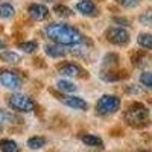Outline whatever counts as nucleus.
I'll list each match as a JSON object with an SVG mask.
<instances>
[{"label":"nucleus","instance_id":"f257e3e1","mask_svg":"<svg viewBox=\"0 0 152 152\" xmlns=\"http://www.w3.org/2000/svg\"><path fill=\"white\" fill-rule=\"evenodd\" d=\"M44 32L50 41L59 46H78L85 41V37L79 29L66 23H50L46 26Z\"/></svg>","mask_w":152,"mask_h":152},{"label":"nucleus","instance_id":"f03ea898","mask_svg":"<svg viewBox=\"0 0 152 152\" xmlns=\"http://www.w3.org/2000/svg\"><path fill=\"white\" fill-rule=\"evenodd\" d=\"M123 117L125 122L131 125L132 128H143L149 125V110L140 102H134L125 111Z\"/></svg>","mask_w":152,"mask_h":152},{"label":"nucleus","instance_id":"7ed1b4c3","mask_svg":"<svg viewBox=\"0 0 152 152\" xmlns=\"http://www.w3.org/2000/svg\"><path fill=\"white\" fill-rule=\"evenodd\" d=\"M119 108H120V97L114 94H104L96 104V111L99 116H110V114L116 113Z\"/></svg>","mask_w":152,"mask_h":152},{"label":"nucleus","instance_id":"20e7f679","mask_svg":"<svg viewBox=\"0 0 152 152\" xmlns=\"http://www.w3.org/2000/svg\"><path fill=\"white\" fill-rule=\"evenodd\" d=\"M8 104H9V107H11L12 110H15V111H18V113H31V111H34L35 107H37L35 102H34V99H31V97L26 96V94H20V93L9 96Z\"/></svg>","mask_w":152,"mask_h":152},{"label":"nucleus","instance_id":"39448f33","mask_svg":"<svg viewBox=\"0 0 152 152\" xmlns=\"http://www.w3.org/2000/svg\"><path fill=\"white\" fill-rule=\"evenodd\" d=\"M105 38L114 46H126L131 40L129 32L125 28H119V26H113L110 29H107L105 32Z\"/></svg>","mask_w":152,"mask_h":152},{"label":"nucleus","instance_id":"423d86ee","mask_svg":"<svg viewBox=\"0 0 152 152\" xmlns=\"http://www.w3.org/2000/svg\"><path fill=\"white\" fill-rule=\"evenodd\" d=\"M0 84L3 87L9 88V90H18L21 87L23 81L21 78L12 70H2L0 72Z\"/></svg>","mask_w":152,"mask_h":152},{"label":"nucleus","instance_id":"0eeeda50","mask_svg":"<svg viewBox=\"0 0 152 152\" xmlns=\"http://www.w3.org/2000/svg\"><path fill=\"white\" fill-rule=\"evenodd\" d=\"M58 72L61 75L67 76V78H85V70L76 64V62H62V64L58 66Z\"/></svg>","mask_w":152,"mask_h":152},{"label":"nucleus","instance_id":"6e6552de","mask_svg":"<svg viewBox=\"0 0 152 152\" xmlns=\"http://www.w3.org/2000/svg\"><path fill=\"white\" fill-rule=\"evenodd\" d=\"M58 99L61 100L64 105L73 108V110H81V111H87L88 110V104L79 96H70V94H66V96H58Z\"/></svg>","mask_w":152,"mask_h":152},{"label":"nucleus","instance_id":"1a4fd4ad","mask_svg":"<svg viewBox=\"0 0 152 152\" xmlns=\"http://www.w3.org/2000/svg\"><path fill=\"white\" fill-rule=\"evenodd\" d=\"M76 9L82 15H87V17H97L99 15V9L93 0H81V2L76 3Z\"/></svg>","mask_w":152,"mask_h":152},{"label":"nucleus","instance_id":"9d476101","mask_svg":"<svg viewBox=\"0 0 152 152\" xmlns=\"http://www.w3.org/2000/svg\"><path fill=\"white\" fill-rule=\"evenodd\" d=\"M28 12H29V15H31L34 20H38V21L47 20L49 15H50L49 9H47L44 5H40V3H34V5H31L29 9H28Z\"/></svg>","mask_w":152,"mask_h":152},{"label":"nucleus","instance_id":"9b49d317","mask_svg":"<svg viewBox=\"0 0 152 152\" xmlns=\"http://www.w3.org/2000/svg\"><path fill=\"white\" fill-rule=\"evenodd\" d=\"M44 50H46V53H47L50 58H62V56H66V55H67V50H66V49H62V46L55 44V43L46 46Z\"/></svg>","mask_w":152,"mask_h":152},{"label":"nucleus","instance_id":"f8f14e48","mask_svg":"<svg viewBox=\"0 0 152 152\" xmlns=\"http://www.w3.org/2000/svg\"><path fill=\"white\" fill-rule=\"evenodd\" d=\"M56 88L59 91L66 93V94H70V93H75L76 90H78V87H76L73 82H70L69 79H61L56 82Z\"/></svg>","mask_w":152,"mask_h":152},{"label":"nucleus","instance_id":"ddd939ff","mask_svg":"<svg viewBox=\"0 0 152 152\" xmlns=\"http://www.w3.org/2000/svg\"><path fill=\"white\" fill-rule=\"evenodd\" d=\"M82 142L87 145V146H91V148H100L102 146V138L97 137V135H93V134H85L81 137Z\"/></svg>","mask_w":152,"mask_h":152},{"label":"nucleus","instance_id":"4468645a","mask_svg":"<svg viewBox=\"0 0 152 152\" xmlns=\"http://www.w3.org/2000/svg\"><path fill=\"white\" fill-rule=\"evenodd\" d=\"M0 58H2L5 62H8V64H18V62L21 61L20 55L15 53V52H11V50H5V52L0 53Z\"/></svg>","mask_w":152,"mask_h":152},{"label":"nucleus","instance_id":"2eb2a0df","mask_svg":"<svg viewBox=\"0 0 152 152\" xmlns=\"http://www.w3.org/2000/svg\"><path fill=\"white\" fill-rule=\"evenodd\" d=\"M0 149H2V152H20L18 145L11 138H5L0 142Z\"/></svg>","mask_w":152,"mask_h":152},{"label":"nucleus","instance_id":"dca6fc26","mask_svg":"<svg viewBox=\"0 0 152 152\" xmlns=\"http://www.w3.org/2000/svg\"><path fill=\"white\" fill-rule=\"evenodd\" d=\"M137 43L145 50H152V34H140L137 38Z\"/></svg>","mask_w":152,"mask_h":152},{"label":"nucleus","instance_id":"f3484780","mask_svg":"<svg viewBox=\"0 0 152 152\" xmlns=\"http://www.w3.org/2000/svg\"><path fill=\"white\" fill-rule=\"evenodd\" d=\"M15 14V9L11 3H2L0 5V17L2 18H12Z\"/></svg>","mask_w":152,"mask_h":152},{"label":"nucleus","instance_id":"a211bd4d","mask_svg":"<svg viewBox=\"0 0 152 152\" xmlns=\"http://www.w3.org/2000/svg\"><path fill=\"white\" fill-rule=\"evenodd\" d=\"M46 145V138H43V137H38V135H35V137H31L29 140H28V146L31 148V149H41L43 146Z\"/></svg>","mask_w":152,"mask_h":152},{"label":"nucleus","instance_id":"6ab92c4d","mask_svg":"<svg viewBox=\"0 0 152 152\" xmlns=\"http://www.w3.org/2000/svg\"><path fill=\"white\" fill-rule=\"evenodd\" d=\"M18 119H17V116L15 114H12V113H9V111H6V110H0V123H14V122H17Z\"/></svg>","mask_w":152,"mask_h":152},{"label":"nucleus","instance_id":"aec40b11","mask_svg":"<svg viewBox=\"0 0 152 152\" xmlns=\"http://www.w3.org/2000/svg\"><path fill=\"white\" fill-rule=\"evenodd\" d=\"M53 11L56 12V15L64 17V18H67V17H72V15H73L72 9H70L69 6H66V5H55Z\"/></svg>","mask_w":152,"mask_h":152},{"label":"nucleus","instance_id":"412c9836","mask_svg":"<svg viewBox=\"0 0 152 152\" xmlns=\"http://www.w3.org/2000/svg\"><path fill=\"white\" fill-rule=\"evenodd\" d=\"M23 52H26V53H34L35 50L38 49V43L37 41H24V43H20L18 46Z\"/></svg>","mask_w":152,"mask_h":152},{"label":"nucleus","instance_id":"4be33fe9","mask_svg":"<svg viewBox=\"0 0 152 152\" xmlns=\"http://www.w3.org/2000/svg\"><path fill=\"white\" fill-rule=\"evenodd\" d=\"M140 82L143 87L152 90V72H143L140 73Z\"/></svg>","mask_w":152,"mask_h":152},{"label":"nucleus","instance_id":"5701e85b","mask_svg":"<svg viewBox=\"0 0 152 152\" xmlns=\"http://www.w3.org/2000/svg\"><path fill=\"white\" fill-rule=\"evenodd\" d=\"M117 62H119V55H116V53H108L104 58V66H107V67L117 66Z\"/></svg>","mask_w":152,"mask_h":152},{"label":"nucleus","instance_id":"b1692460","mask_svg":"<svg viewBox=\"0 0 152 152\" xmlns=\"http://www.w3.org/2000/svg\"><path fill=\"white\" fill-rule=\"evenodd\" d=\"M138 20H140V23L145 24V26H152V9L145 11Z\"/></svg>","mask_w":152,"mask_h":152},{"label":"nucleus","instance_id":"393cba45","mask_svg":"<svg viewBox=\"0 0 152 152\" xmlns=\"http://www.w3.org/2000/svg\"><path fill=\"white\" fill-rule=\"evenodd\" d=\"M116 2L126 9H132V8H137L140 5V0H116Z\"/></svg>","mask_w":152,"mask_h":152},{"label":"nucleus","instance_id":"a878e982","mask_svg":"<svg viewBox=\"0 0 152 152\" xmlns=\"http://www.w3.org/2000/svg\"><path fill=\"white\" fill-rule=\"evenodd\" d=\"M113 21L114 23H117V24H120V26H123V28H126V26H129V20L128 18H125V17H113Z\"/></svg>","mask_w":152,"mask_h":152},{"label":"nucleus","instance_id":"bb28decb","mask_svg":"<svg viewBox=\"0 0 152 152\" xmlns=\"http://www.w3.org/2000/svg\"><path fill=\"white\" fill-rule=\"evenodd\" d=\"M5 47H6V44L3 41H0V49H5Z\"/></svg>","mask_w":152,"mask_h":152},{"label":"nucleus","instance_id":"cd10ccee","mask_svg":"<svg viewBox=\"0 0 152 152\" xmlns=\"http://www.w3.org/2000/svg\"><path fill=\"white\" fill-rule=\"evenodd\" d=\"M46 2H49V3H53V2H55V0H46Z\"/></svg>","mask_w":152,"mask_h":152},{"label":"nucleus","instance_id":"c85d7f7f","mask_svg":"<svg viewBox=\"0 0 152 152\" xmlns=\"http://www.w3.org/2000/svg\"><path fill=\"white\" fill-rule=\"evenodd\" d=\"M142 152H152V151H142Z\"/></svg>","mask_w":152,"mask_h":152}]
</instances>
